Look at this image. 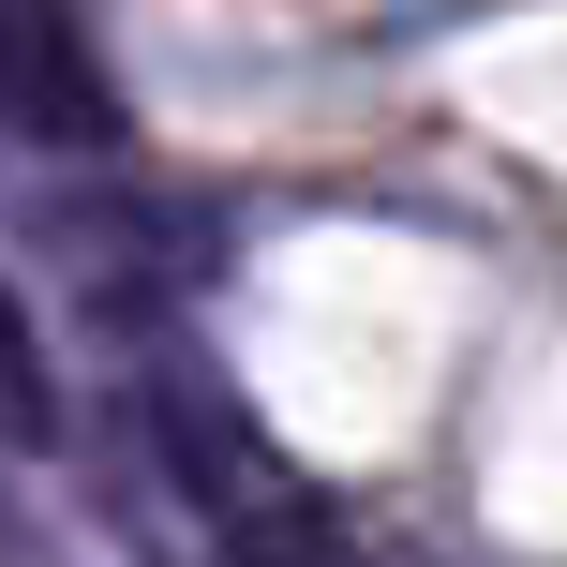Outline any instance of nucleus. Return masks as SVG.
<instances>
[{
    "instance_id": "nucleus-1",
    "label": "nucleus",
    "mask_w": 567,
    "mask_h": 567,
    "mask_svg": "<svg viewBox=\"0 0 567 567\" xmlns=\"http://www.w3.org/2000/svg\"><path fill=\"white\" fill-rule=\"evenodd\" d=\"M135 419H150V463L179 478V508H195L239 567H329V553H343L329 493H313L299 463H284L269 433L239 419L225 389H209V373H150V389H135Z\"/></svg>"
},
{
    "instance_id": "nucleus-2",
    "label": "nucleus",
    "mask_w": 567,
    "mask_h": 567,
    "mask_svg": "<svg viewBox=\"0 0 567 567\" xmlns=\"http://www.w3.org/2000/svg\"><path fill=\"white\" fill-rule=\"evenodd\" d=\"M0 135L60 150V165H105L120 150V75H105L75 0H0Z\"/></svg>"
},
{
    "instance_id": "nucleus-3",
    "label": "nucleus",
    "mask_w": 567,
    "mask_h": 567,
    "mask_svg": "<svg viewBox=\"0 0 567 567\" xmlns=\"http://www.w3.org/2000/svg\"><path fill=\"white\" fill-rule=\"evenodd\" d=\"M0 433H16V449H45V433H60L45 343H30V313H16V299H0Z\"/></svg>"
}]
</instances>
